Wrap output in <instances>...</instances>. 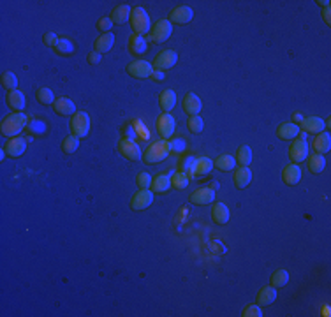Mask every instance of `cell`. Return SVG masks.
I'll return each mask as SVG.
<instances>
[{
  "label": "cell",
  "instance_id": "cell-42",
  "mask_svg": "<svg viewBox=\"0 0 331 317\" xmlns=\"http://www.w3.org/2000/svg\"><path fill=\"white\" fill-rule=\"evenodd\" d=\"M136 183H138L139 189H150V185H152V176H150V173H138V176H136Z\"/></svg>",
  "mask_w": 331,
  "mask_h": 317
},
{
  "label": "cell",
  "instance_id": "cell-17",
  "mask_svg": "<svg viewBox=\"0 0 331 317\" xmlns=\"http://www.w3.org/2000/svg\"><path fill=\"white\" fill-rule=\"evenodd\" d=\"M229 208H227L224 203H213L212 206V220L217 226H224V224L229 222Z\"/></svg>",
  "mask_w": 331,
  "mask_h": 317
},
{
  "label": "cell",
  "instance_id": "cell-1",
  "mask_svg": "<svg viewBox=\"0 0 331 317\" xmlns=\"http://www.w3.org/2000/svg\"><path fill=\"white\" fill-rule=\"evenodd\" d=\"M27 125V116L21 111L18 113H11V115L4 116L2 124H0V132H2L6 138H16L21 131Z\"/></svg>",
  "mask_w": 331,
  "mask_h": 317
},
{
  "label": "cell",
  "instance_id": "cell-32",
  "mask_svg": "<svg viewBox=\"0 0 331 317\" xmlns=\"http://www.w3.org/2000/svg\"><path fill=\"white\" fill-rule=\"evenodd\" d=\"M213 166H215L217 169H220V171H233L234 166H236V158L233 155H220L215 158Z\"/></svg>",
  "mask_w": 331,
  "mask_h": 317
},
{
  "label": "cell",
  "instance_id": "cell-31",
  "mask_svg": "<svg viewBox=\"0 0 331 317\" xmlns=\"http://www.w3.org/2000/svg\"><path fill=\"white\" fill-rule=\"evenodd\" d=\"M236 164L238 166H243V168H249L250 162H252V150H250V146L247 145H241L240 148L236 150Z\"/></svg>",
  "mask_w": 331,
  "mask_h": 317
},
{
  "label": "cell",
  "instance_id": "cell-4",
  "mask_svg": "<svg viewBox=\"0 0 331 317\" xmlns=\"http://www.w3.org/2000/svg\"><path fill=\"white\" fill-rule=\"evenodd\" d=\"M173 34V25L169 20H159L155 21V23L152 25V28H150L148 32V39L152 41V43H164V41H168L171 37Z\"/></svg>",
  "mask_w": 331,
  "mask_h": 317
},
{
  "label": "cell",
  "instance_id": "cell-28",
  "mask_svg": "<svg viewBox=\"0 0 331 317\" xmlns=\"http://www.w3.org/2000/svg\"><path fill=\"white\" fill-rule=\"evenodd\" d=\"M314 150L317 153H326L331 150V136L329 132H321V134L315 136V141H314Z\"/></svg>",
  "mask_w": 331,
  "mask_h": 317
},
{
  "label": "cell",
  "instance_id": "cell-40",
  "mask_svg": "<svg viewBox=\"0 0 331 317\" xmlns=\"http://www.w3.org/2000/svg\"><path fill=\"white\" fill-rule=\"evenodd\" d=\"M58 55H71L74 51V44L71 43L69 39H58L57 46L53 48Z\"/></svg>",
  "mask_w": 331,
  "mask_h": 317
},
{
  "label": "cell",
  "instance_id": "cell-29",
  "mask_svg": "<svg viewBox=\"0 0 331 317\" xmlns=\"http://www.w3.org/2000/svg\"><path fill=\"white\" fill-rule=\"evenodd\" d=\"M159 106L162 113H169L176 106V94L173 90H164L159 97Z\"/></svg>",
  "mask_w": 331,
  "mask_h": 317
},
{
  "label": "cell",
  "instance_id": "cell-43",
  "mask_svg": "<svg viewBox=\"0 0 331 317\" xmlns=\"http://www.w3.org/2000/svg\"><path fill=\"white\" fill-rule=\"evenodd\" d=\"M185 148H187L185 139L175 138L173 141H169V150H171L173 153H182V152H185Z\"/></svg>",
  "mask_w": 331,
  "mask_h": 317
},
{
  "label": "cell",
  "instance_id": "cell-44",
  "mask_svg": "<svg viewBox=\"0 0 331 317\" xmlns=\"http://www.w3.org/2000/svg\"><path fill=\"white\" fill-rule=\"evenodd\" d=\"M113 21H111V18L109 16H102V18H99V21H97V28L102 32V34H108V32H111V27H113Z\"/></svg>",
  "mask_w": 331,
  "mask_h": 317
},
{
  "label": "cell",
  "instance_id": "cell-21",
  "mask_svg": "<svg viewBox=\"0 0 331 317\" xmlns=\"http://www.w3.org/2000/svg\"><path fill=\"white\" fill-rule=\"evenodd\" d=\"M7 104H9L11 109H14V111H21V109H25V106H27V99H25L23 92L20 90H11L7 92Z\"/></svg>",
  "mask_w": 331,
  "mask_h": 317
},
{
  "label": "cell",
  "instance_id": "cell-41",
  "mask_svg": "<svg viewBox=\"0 0 331 317\" xmlns=\"http://www.w3.org/2000/svg\"><path fill=\"white\" fill-rule=\"evenodd\" d=\"M187 125H189V131L194 132V134H199L201 131H203L204 127V122L201 116L194 115V116H189V122H187Z\"/></svg>",
  "mask_w": 331,
  "mask_h": 317
},
{
  "label": "cell",
  "instance_id": "cell-5",
  "mask_svg": "<svg viewBox=\"0 0 331 317\" xmlns=\"http://www.w3.org/2000/svg\"><path fill=\"white\" fill-rule=\"evenodd\" d=\"M69 125H71L72 134L78 136V138H85V136H88V132H90V116L85 111H76L74 115L71 116Z\"/></svg>",
  "mask_w": 331,
  "mask_h": 317
},
{
  "label": "cell",
  "instance_id": "cell-12",
  "mask_svg": "<svg viewBox=\"0 0 331 317\" xmlns=\"http://www.w3.org/2000/svg\"><path fill=\"white\" fill-rule=\"evenodd\" d=\"M194 18V11L190 9L189 6H180V7H175V9L169 13V18L168 20L171 21V25L173 23H176V25H185V23H189L190 20Z\"/></svg>",
  "mask_w": 331,
  "mask_h": 317
},
{
  "label": "cell",
  "instance_id": "cell-2",
  "mask_svg": "<svg viewBox=\"0 0 331 317\" xmlns=\"http://www.w3.org/2000/svg\"><path fill=\"white\" fill-rule=\"evenodd\" d=\"M169 153H171V150H169V141L160 139V141L152 143V145L145 150V153H143V161H145L146 164H157V162L164 161Z\"/></svg>",
  "mask_w": 331,
  "mask_h": 317
},
{
  "label": "cell",
  "instance_id": "cell-8",
  "mask_svg": "<svg viewBox=\"0 0 331 317\" xmlns=\"http://www.w3.org/2000/svg\"><path fill=\"white\" fill-rule=\"evenodd\" d=\"M176 60H178L176 51L164 50V51H160L155 57V60H153V69H155V71H168V69H171L173 65L176 64Z\"/></svg>",
  "mask_w": 331,
  "mask_h": 317
},
{
  "label": "cell",
  "instance_id": "cell-30",
  "mask_svg": "<svg viewBox=\"0 0 331 317\" xmlns=\"http://www.w3.org/2000/svg\"><path fill=\"white\" fill-rule=\"evenodd\" d=\"M307 158H308L307 166H308V171H310V173H314V175H319V173L324 171V168H326V158L322 157L321 153H315V155L307 157Z\"/></svg>",
  "mask_w": 331,
  "mask_h": 317
},
{
  "label": "cell",
  "instance_id": "cell-25",
  "mask_svg": "<svg viewBox=\"0 0 331 317\" xmlns=\"http://www.w3.org/2000/svg\"><path fill=\"white\" fill-rule=\"evenodd\" d=\"M168 189H171V175H157L155 178H152L150 190L153 194H162Z\"/></svg>",
  "mask_w": 331,
  "mask_h": 317
},
{
  "label": "cell",
  "instance_id": "cell-27",
  "mask_svg": "<svg viewBox=\"0 0 331 317\" xmlns=\"http://www.w3.org/2000/svg\"><path fill=\"white\" fill-rule=\"evenodd\" d=\"M129 51L132 55H143L146 51V39L143 35H138V34H132L129 37Z\"/></svg>",
  "mask_w": 331,
  "mask_h": 317
},
{
  "label": "cell",
  "instance_id": "cell-35",
  "mask_svg": "<svg viewBox=\"0 0 331 317\" xmlns=\"http://www.w3.org/2000/svg\"><path fill=\"white\" fill-rule=\"evenodd\" d=\"M79 148V138L78 136H74V134H71V136H67V138L62 141V150H64V153H74L76 150Z\"/></svg>",
  "mask_w": 331,
  "mask_h": 317
},
{
  "label": "cell",
  "instance_id": "cell-50",
  "mask_svg": "<svg viewBox=\"0 0 331 317\" xmlns=\"http://www.w3.org/2000/svg\"><path fill=\"white\" fill-rule=\"evenodd\" d=\"M322 18H324V21H326V23H328V25L331 23V18H329V7H326V9L322 11Z\"/></svg>",
  "mask_w": 331,
  "mask_h": 317
},
{
  "label": "cell",
  "instance_id": "cell-34",
  "mask_svg": "<svg viewBox=\"0 0 331 317\" xmlns=\"http://www.w3.org/2000/svg\"><path fill=\"white\" fill-rule=\"evenodd\" d=\"M35 97H37V101L41 102V104H44V106H51L55 101H57V99H55V95H53V92H51L50 88H46V87L37 88V92H35Z\"/></svg>",
  "mask_w": 331,
  "mask_h": 317
},
{
  "label": "cell",
  "instance_id": "cell-9",
  "mask_svg": "<svg viewBox=\"0 0 331 317\" xmlns=\"http://www.w3.org/2000/svg\"><path fill=\"white\" fill-rule=\"evenodd\" d=\"M153 203V192L150 189H139L138 192L131 199V208L132 210H146L148 206H152Z\"/></svg>",
  "mask_w": 331,
  "mask_h": 317
},
{
  "label": "cell",
  "instance_id": "cell-23",
  "mask_svg": "<svg viewBox=\"0 0 331 317\" xmlns=\"http://www.w3.org/2000/svg\"><path fill=\"white\" fill-rule=\"evenodd\" d=\"M298 134H300V127H298L296 124H293V122H285V124L278 125V129H277V136L280 139H284V141H291V139H294Z\"/></svg>",
  "mask_w": 331,
  "mask_h": 317
},
{
  "label": "cell",
  "instance_id": "cell-20",
  "mask_svg": "<svg viewBox=\"0 0 331 317\" xmlns=\"http://www.w3.org/2000/svg\"><path fill=\"white\" fill-rule=\"evenodd\" d=\"M257 305L259 307H268V305H271L275 300H277V287L273 286H266L263 287V289L257 293Z\"/></svg>",
  "mask_w": 331,
  "mask_h": 317
},
{
  "label": "cell",
  "instance_id": "cell-19",
  "mask_svg": "<svg viewBox=\"0 0 331 317\" xmlns=\"http://www.w3.org/2000/svg\"><path fill=\"white\" fill-rule=\"evenodd\" d=\"M113 44H115V35H113V32L101 34L94 43V51H97V53H101V55L108 53V51L113 48Z\"/></svg>",
  "mask_w": 331,
  "mask_h": 317
},
{
  "label": "cell",
  "instance_id": "cell-24",
  "mask_svg": "<svg viewBox=\"0 0 331 317\" xmlns=\"http://www.w3.org/2000/svg\"><path fill=\"white\" fill-rule=\"evenodd\" d=\"M282 178H284V182L287 183V185H296V183H300L301 180V169L298 164H289L284 168V171H282Z\"/></svg>",
  "mask_w": 331,
  "mask_h": 317
},
{
  "label": "cell",
  "instance_id": "cell-52",
  "mask_svg": "<svg viewBox=\"0 0 331 317\" xmlns=\"http://www.w3.org/2000/svg\"><path fill=\"white\" fill-rule=\"evenodd\" d=\"M125 138L134 139V132H132V129H131V127H127V136H125Z\"/></svg>",
  "mask_w": 331,
  "mask_h": 317
},
{
  "label": "cell",
  "instance_id": "cell-16",
  "mask_svg": "<svg viewBox=\"0 0 331 317\" xmlns=\"http://www.w3.org/2000/svg\"><path fill=\"white\" fill-rule=\"evenodd\" d=\"M301 129L305 132H310V134H321L326 129V122L321 116H307V118L301 120Z\"/></svg>",
  "mask_w": 331,
  "mask_h": 317
},
{
  "label": "cell",
  "instance_id": "cell-3",
  "mask_svg": "<svg viewBox=\"0 0 331 317\" xmlns=\"http://www.w3.org/2000/svg\"><path fill=\"white\" fill-rule=\"evenodd\" d=\"M129 21H131L132 30H134L138 35L148 34L150 32V16L143 7H134V9L131 11V18H129Z\"/></svg>",
  "mask_w": 331,
  "mask_h": 317
},
{
  "label": "cell",
  "instance_id": "cell-51",
  "mask_svg": "<svg viewBox=\"0 0 331 317\" xmlns=\"http://www.w3.org/2000/svg\"><path fill=\"white\" fill-rule=\"evenodd\" d=\"M317 4H319V7H324V9H326V7H329L331 2H329V0H317Z\"/></svg>",
  "mask_w": 331,
  "mask_h": 317
},
{
  "label": "cell",
  "instance_id": "cell-26",
  "mask_svg": "<svg viewBox=\"0 0 331 317\" xmlns=\"http://www.w3.org/2000/svg\"><path fill=\"white\" fill-rule=\"evenodd\" d=\"M131 11L132 9L127 4H122V6H116L115 9L111 11L109 18H111V21L115 25H123L125 21H129V18H131Z\"/></svg>",
  "mask_w": 331,
  "mask_h": 317
},
{
  "label": "cell",
  "instance_id": "cell-18",
  "mask_svg": "<svg viewBox=\"0 0 331 317\" xmlns=\"http://www.w3.org/2000/svg\"><path fill=\"white\" fill-rule=\"evenodd\" d=\"M53 109L62 116H72L76 113V104L67 97H58L53 102Z\"/></svg>",
  "mask_w": 331,
  "mask_h": 317
},
{
  "label": "cell",
  "instance_id": "cell-7",
  "mask_svg": "<svg viewBox=\"0 0 331 317\" xmlns=\"http://www.w3.org/2000/svg\"><path fill=\"white\" fill-rule=\"evenodd\" d=\"M118 152L122 153L125 158H129V161H139V158H141V148H139V145L134 139H129V138L120 139Z\"/></svg>",
  "mask_w": 331,
  "mask_h": 317
},
{
  "label": "cell",
  "instance_id": "cell-47",
  "mask_svg": "<svg viewBox=\"0 0 331 317\" xmlns=\"http://www.w3.org/2000/svg\"><path fill=\"white\" fill-rule=\"evenodd\" d=\"M43 41H44V44H46V46L55 48V46H57V43H58V37H57V34H55V32H46V34H44V37H43Z\"/></svg>",
  "mask_w": 331,
  "mask_h": 317
},
{
  "label": "cell",
  "instance_id": "cell-22",
  "mask_svg": "<svg viewBox=\"0 0 331 317\" xmlns=\"http://www.w3.org/2000/svg\"><path fill=\"white\" fill-rule=\"evenodd\" d=\"M233 182L238 189H245V187L252 182V171H250L249 168L240 166V168H236V171L233 173Z\"/></svg>",
  "mask_w": 331,
  "mask_h": 317
},
{
  "label": "cell",
  "instance_id": "cell-11",
  "mask_svg": "<svg viewBox=\"0 0 331 317\" xmlns=\"http://www.w3.org/2000/svg\"><path fill=\"white\" fill-rule=\"evenodd\" d=\"M175 118H173L169 113H162V115L157 118V131H159L160 138L162 139H169L173 134H175Z\"/></svg>",
  "mask_w": 331,
  "mask_h": 317
},
{
  "label": "cell",
  "instance_id": "cell-36",
  "mask_svg": "<svg viewBox=\"0 0 331 317\" xmlns=\"http://www.w3.org/2000/svg\"><path fill=\"white\" fill-rule=\"evenodd\" d=\"M289 282V273L285 270H277L273 271V275H271V286L273 287H284L285 284Z\"/></svg>",
  "mask_w": 331,
  "mask_h": 317
},
{
  "label": "cell",
  "instance_id": "cell-14",
  "mask_svg": "<svg viewBox=\"0 0 331 317\" xmlns=\"http://www.w3.org/2000/svg\"><path fill=\"white\" fill-rule=\"evenodd\" d=\"M215 201V190L210 189V187H203V189H197L190 194V203L197 206H204L210 203Z\"/></svg>",
  "mask_w": 331,
  "mask_h": 317
},
{
  "label": "cell",
  "instance_id": "cell-10",
  "mask_svg": "<svg viewBox=\"0 0 331 317\" xmlns=\"http://www.w3.org/2000/svg\"><path fill=\"white\" fill-rule=\"evenodd\" d=\"M289 157L293 164H300V162L307 161L308 157V145L303 139H294L293 145L289 146Z\"/></svg>",
  "mask_w": 331,
  "mask_h": 317
},
{
  "label": "cell",
  "instance_id": "cell-13",
  "mask_svg": "<svg viewBox=\"0 0 331 317\" xmlns=\"http://www.w3.org/2000/svg\"><path fill=\"white\" fill-rule=\"evenodd\" d=\"M4 150L9 157H21L27 150V141L21 136H16V138H9V141L4 145Z\"/></svg>",
  "mask_w": 331,
  "mask_h": 317
},
{
  "label": "cell",
  "instance_id": "cell-49",
  "mask_svg": "<svg viewBox=\"0 0 331 317\" xmlns=\"http://www.w3.org/2000/svg\"><path fill=\"white\" fill-rule=\"evenodd\" d=\"M164 71H155L153 69V72H152V80H155V81H162L164 80Z\"/></svg>",
  "mask_w": 331,
  "mask_h": 317
},
{
  "label": "cell",
  "instance_id": "cell-46",
  "mask_svg": "<svg viewBox=\"0 0 331 317\" xmlns=\"http://www.w3.org/2000/svg\"><path fill=\"white\" fill-rule=\"evenodd\" d=\"M241 315H243V317H263V310H261V307L257 303L256 305H249Z\"/></svg>",
  "mask_w": 331,
  "mask_h": 317
},
{
  "label": "cell",
  "instance_id": "cell-48",
  "mask_svg": "<svg viewBox=\"0 0 331 317\" xmlns=\"http://www.w3.org/2000/svg\"><path fill=\"white\" fill-rule=\"evenodd\" d=\"M87 60H88V64H90V65L99 64V62H101V53H97V51H90L88 57H87Z\"/></svg>",
  "mask_w": 331,
  "mask_h": 317
},
{
  "label": "cell",
  "instance_id": "cell-39",
  "mask_svg": "<svg viewBox=\"0 0 331 317\" xmlns=\"http://www.w3.org/2000/svg\"><path fill=\"white\" fill-rule=\"evenodd\" d=\"M2 87L7 88V92L16 90V87H18V78H16V74H14V72H11V71H6V72H4V74H2Z\"/></svg>",
  "mask_w": 331,
  "mask_h": 317
},
{
  "label": "cell",
  "instance_id": "cell-15",
  "mask_svg": "<svg viewBox=\"0 0 331 317\" xmlns=\"http://www.w3.org/2000/svg\"><path fill=\"white\" fill-rule=\"evenodd\" d=\"M183 111L187 113L189 116H194V115H199L201 108H203V102H201V99L197 97L194 92H189V94L183 97Z\"/></svg>",
  "mask_w": 331,
  "mask_h": 317
},
{
  "label": "cell",
  "instance_id": "cell-37",
  "mask_svg": "<svg viewBox=\"0 0 331 317\" xmlns=\"http://www.w3.org/2000/svg\"><path fill=\"white\" fill-rule=\"evenodd\" d=\"M187 185H189V176H187L185 173H182V171L173 173L171 175V187H175V189H185Z\"/></svg>",
  "mask_w": 331,
  "mask_h": 317
},
{
  "label": "cell",
  "instance_id": "cell-38",
  "mask_svg": "<svg viewBox=\"0 0 331 317\" xmlns=\"http://www.w3.org/2000/svg\"><path fill=\"white\" fill-rule=\"evenodd\" d=\"M180 171L185 173L189 178H194V176H196V158L187 157L185 161L182 162V166H180Z\"/></svg>",
  "mask_w": 331,
  "mask_h": 317
},
{
  "label": "cell",
  "instance_id": "cell-33",
  "mask_svg": "<svg viewBox=\"0 0 331 317\" xmlns=\"http://www.w3.org/2000/svg\"><path fill=\"white\" fill-rule=\"evenodd\" d=\"M213 168V162L212 158L208 157H197L196 158V176H203V175H208Z\"/></svg>",
  "mask_w": 331,
  "mask_h": 317
},
{
  "label": "cell",
  "instance_id": "cell-53",
  "mask_svg": "<svg viewBox=\"0 0 331 317\" xmlns=\"http://www.w3.org/2000/svg\"><path fill=\"white\" fill-rule=\"evenodd\" d=\"M294 120H298V122H301L303 120V116L300 115V113H296V115H294Z\"/></svg>",
  "mask_w": 331,
  "mask_h": 317
},
{
  "label": "cell",
  "instance_id": "cell-6",
  "mask_svg": "<svg viewBox=\"0 0 331 317\" xmlns=\"http://www.w3.org/2000/svg\"><path fill=\"white\" fill-rule=\"evenodd\" d=\"M127 72L132 76V78L145 80V78H150V76H152L153 65L150 64L148 60H134L127 65Z\"/></svg>",
  "mask_w": 331,
  "mask_h": 317
},
{
  "label": "cell",
  "instance_id": "cell-45",
  "mask_svg": "<svg viewBox=\"0 0 331 317\" xmlns=\"http://www.w3.org/2000/svg\"><path fill=\"white\" fill-rule=\"evenodd\" d=\"M27 129L32 134H44V132H46V124H43V122H39V120H32V122H28Z\"/></svg>",
  "mask_w": 331,
  "mask_h": 317
}]
</instances>
